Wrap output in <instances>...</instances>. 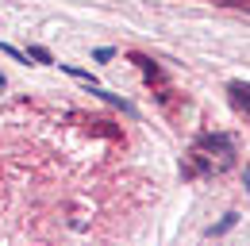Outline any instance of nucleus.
I'll list each match as a JSON object with an SVG mask.
<instances>
[{
	"label": "nucleus",
	"instance_id": "f257e3e1",
	"mask_svg": "<svg viewBox=\"0 0 250 246\" xmlns=\"http://www.w3.org/2000/svg\"><path fill=\"white\" fill-rule=\"evenodd\" d=\"M196 150H212V154H219L223 162H231V154H235V143H231V135H204V139L196 143Z\"/></svg>",
	"mask_w": 250,
	"mask_h": 246
},
{
	"label": "nucleus",
	"instance_id": "39448f33",
	"mask_svg": "<svg viewBox=\"0 0 250 246\" xmlns=\"http://www.w3.org/2000/svg\"><path fill=\"white\" fill-rule=\"evenodd\" d=\"M235 219H239V215H227V219H223V223H219V227H212V231H208V235H223V231H231V227H235Z\"/></svg>",
	"mask_w": 250,
	"mask_h": 246
},
{
	"label": "nucleus",
	"instance_id": "f03ea898",
	"mask_svg": "<svg viewBox=\"0 0 250 246\" xmlns=\"http://www.w3.org/2000/svg\"><path fill=\"white\" fill-rule=\"evenodd\" d=\"M231 100H235L239 108H247V112H250V85L235 81V85H231Z\"/></svg>",
	"mask_w": 250,
	"mask_h": 246
},
{
	"label": "nucleus",
	"instance_id": "20e7f679",
	"mask_svg": "<svg viewBox=\"0 0 250 246\" xmlns=\"http://www.w3.org/2000/svg\"><path fill=\"white\" fill-rule=\"evenodd\" d=\"M27 54H31L35 62H42V65H50V50H42V46H31Z\"/></svg>",
	"mask_w": 250,
	"mask_h": 246
},
{
	"label": "nucleus",
	"instance_id": "7ed1b4c3",
	"mask_svg": "<svg viewBox=\"0 0 250 246\" xmlns=\"http://www.w3.org/2000/svg\"><path fill=\"white\" fill-rule=\"evenodd\" d=\"M131 62H135V65H143V73H146V81H158V77H162V69H158V65H154L150 58H143V54H131Z\"/></svg>",
	"mask_w": 250,
	"mask_h": 246
},
{
	"label": "nucleus",
	"instance_id": "423d86ee",
	"mask_svg": "<svg viewBox=\"0 0 250 246\" xmlns=\"http://www.w3.org/2000/svg\"><path fill=\"white\" fill-rule=\"evenodd\" d=\"M93 58L96 62H108V58H112V50H108V46H100V50H93Z\"/></svg>",
	"mask_w": 250,
	"mask_h": 246
}]
</instances>
